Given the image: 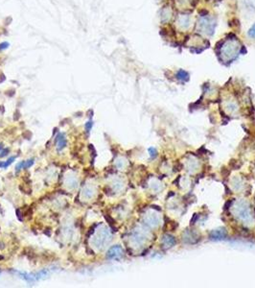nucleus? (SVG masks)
<instances>
[{"label": "nucleus", "mask_w": 255, "mask_h": 288, "mask_svg": "<svg viewBox=\"0 0 255 288\" xmlns=\"http://www.w3.org/2000/svg\"><path fill=\"white\" fill-rule=\"evenodd\" d=\"M8 152H9V149H4V150L1 152V154H0V158H3V157H5V156L8 154Z\"/></svg>", "instance_id": "6ab92c4d"}, {"label": "nucleus", "mask_w": 255, "mask_h": 288, "mask_svg": "<svg viewBox=\"0 0 255 288\" xmlns=\"http://www.w3.org/2000/svg\"><path fill=\"white\" fill-rule=\"evenodd\" d=\"M226 237H227V233L225 229L213 230L209 234V238L211 240H215V241H220V240L226 239Z\"/></svg>", "instance_id": "423d86ee"}, {"label": "nucleus", "mask_w": 255, "mask_h": 288, "mask_svg": "<svg viewBox=\"0 0 255 288\" xmlns=\"http://www.w3.org/2000/svg\"><path fill=\"white\" fill-rule=\"evenodd\" d=\"M198 239H200V236L194 230H185V231L183 233V240H184L185 243L195 244L198 241Z\"/></svg>", "instance_id": "39448f33"}, {"label": "nucleus", "mask_w": 255, "mask_h": 288, "mask_svg": "<svg viewBox=\"0 0 255 288\" xmlns=\"http://www.w3.org/2000/svg\"><path fill=\"white\" fill-rule=\"evenodd\" d=\"M175 244H176V239H175V237L173 235L165 234L162 236V245L166 248V249L173 247Z\"/></svg>", "instance_id": "0eeeda50"}, {"label": "nucleus", "mask_w": 255, "mask_h": 288, "mask_svg": "<svg viewBox=\"0 0 255 288\" xmlns=\"http://www.w3.org/2000/svg\"><path fill=\"white\" fill-rule=\"evenodd\" d=\"M84 197L87 198V199L91 198V197L93 196V190H92L91 188H85V189L84 190Z\"/></svg>", "instance_id": "9b49d317"}, {"label": "nucleus", "mask_w": 255, "mask_h": 288, "mask_svg": "<svg viewBox=\"0 0 255 288\" xmlns=\"http://www.w3.org/2000/svg\"><path fill=\"white\" fill-rule=\"evenodd\" d=\"M15 159V157H11L9 159H8L7 162H5L4 163H3V167L2 168H7V167H9L12 163H13V162Z\"/></svg>", "instance_id": "f8f14e48"}, {"label": "nucleus", "mask_w": 255, "mask_h": 288, "mask_svg": "<svg viewBox=\"0 0 255 288\" xmlns=\"http://www.w3.org/2000/svg\"><path fill=\"white\" fill-rule=\"evenodd\" d=\"M178 25L181 28L185 29V28H188V26L190 25V18L188 15H181L179 19L178 20Z\"/></svg>", "instance_id": "1a4fd4ad"}, {"label": "nucleus", "mask_w": 255, "mask_h": 288, "mask_svg": "<svg viewBox=\"0 0 255 288\" xmlns=\"http://www.w3.org/2000/svg\"><path fill=\"white\" fill-rule=\"evenodd\" d=\"M177 78L178 80H181V81H188V80H189V74L187 73L185 70L180 69V70H178L177 72Z\"/></svg>", "instance_id": "9d476101"}, {"label": "nucleus", "mask_w": 255, "mask_h": 288, "mask_svg": "<svg viewBox=\"0 0 255 288\" xmlns=\"http://www.w3.org/2000/svg\"><path fill=\"white\" fill-rule=\"evenodd\" d=\"M148 151H149V153H150V157H151V158H155V157H156V155H157V151H156V149H155V148H154V147H150V148L148 149Z\"/></svg>", "instance_id": "ddd939ff"}, {"label": "nucleus", "mask_w": 255, "mask_h": 288, "mask_svg": "<svg viewBox=\"0 0 255 288\" xmlns=\"http://www.w3.org/2000/svg\"><path fill=\"white\" fill-rule=\"evenodd\" d=\"M3 163H4L3 162H0V167H1V168L3 167Z\"/></svg>", "instance_id": "aec40b11"}, {"label": "nucleus", "mask_w": 255, "mask_h": 288, "mask_svg": "<svg viewBox=\"0 0 255 288\" xmlns=\"http://www.w3.org/2000/svg\"><path fill=\"white\" fill-rule=\"evenodd\" d=\"M24 162H20V163H18L17 165V168H15V169H17V172H19L22 168H24Z\"/></svg>", "instance_id": "f3484780"}, {"label": "nucleus", "mask_w": 255, "mask_h": 288, "mask_svg": "<svg viewBox=\"0 0 255 288\" xmlns=\"http://www.w3.org/2000/svg\"><path fill=\"white\" fill-rule=\"evenodd\" d=\"M110 233L107 228H102L101 230H98L96 235L94 238V245L98 249H102L104 245H106L110 240Z\"/></svg>", "instance_id": "f257e3e1"}, {"label": "nucleus", "mask_w": 255, "mask_h": 288, "mask_svg": "<svg viewBox=\"0 0 255 288\" xmlns=\"http://www.w3.org/2000/svg\"><path fill=\"white\" fill-rule=\"evenodd\" d=\"M92 125H93L92 121H89V122H87V123H86V124L84 125V127H85V130H86V132H87V133H89V132H90L91 128H92Z\"/></svg>", "instance_id": "2eb2a0df"}, {"label": "nucleus", "mask_w": 255, "mask_h": 288, "mask_svg": "<svg viewBox=\"0 0 255 288\" xmlns=\"http://www.w3.org/2000/svg\"><path fill=\"white\" fill-rule=\"evenodd\" d=\"M235 214L242 221H250L252 219V214L250 212L249 206L245 202L238 203L235 209Z\"/></svg>", "instance_id": "f03ea898"}, {"label": "nucleus", "mask_w": 255, "mask_h": 288, "mask_svg": "<svg viewBox=\"0 0 255 288\" xmlns=\"http://www.w3.org/2000/svg\"><path fill=\"white\" fill-rule=\"evenodd\" d=\"M8 46H9V43L8 42H2L1 44H0V50L6 49V48H8Z\"/></svg>", "instance_id": "a211bd4d"}, {"label": "nucleus", "mask_w": 255, "mask_h": 288, "mask_svg": "<svg viewBox=\"0 0 255 288\" xmlns=\"http://www.w3.org/2000/svg\"><path fill=\"white\" fill-rule=\"evenodd\" d=\"M34 162H35V159H34V158L29 159V161H26V162H24V169H27V168L31 167L32 165L34 164Z\"/></svg>", "instance_id": "4468645a"}, {"label": "nucleus", "mask_w": 255, "mask_h": 288, "mask_svg": "<svg viewBox=\"0 0 255 288\" xmlns=\"http://www.w3.org/2000/svg\"><path fill=\"white\" fill-rule=\"evenodd\" d=\"M249 35L251 37V38H255V24L249 29Z\"/></svg>", "instance_id": "dca6fc26"}, {"label": "nucleus", "mask_w": 255, "mask_h": 288, "mask_svg": "<svg viewBox=\"0 0 255 288\" xmlns=\"http://www.w3.org/2000/svg\"><path fill=\"white\" fill-rule=\"evenodd\" d=\"M238 51V45L235 41H227L224 46L222 47V54L226 57L232 58V56H236Z\"/></svg>", "instance_id": "7ed1b4c3"}, {"label": "nucleus", "mask_w": 255, "mask_h": 288, "mask_svg": "<svg viewBox=\"0 0 255 288\" xmlns=\"http://www.w3.org/2000/svg\"><path fill=\"white\" fill-rule=\"evenodd\" d=\"M124 255V250L121 246L115 245L112 246L107 253V258L108 259H115L118 260L123 258Z\"/></svg>", "instance_id": "20e7f679"}, {"label": "nucleus", "mask_w": 255, "mask_h": 288, "mask_svg": "<svg viewBox=\"0 0 255 288\" xmlns=\"http://www.w3.org/2000/svg\"><path fill=\"white\" fill-rule=\"evenodd\" d=\"M56 141H57V149L58 151H61L62 149H65L66 146V138L65 137L63 134H59L56 138Z\"/></svg>", "instance_id": "6e6552de"}]
</instances>
